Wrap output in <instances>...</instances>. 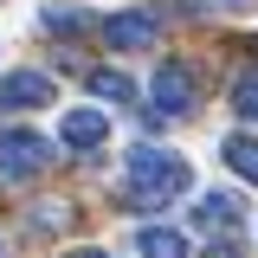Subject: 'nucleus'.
<instances>
[{
	"label": "nucleus",
	"mask_w": 258,
	"mask_h": 258,
	"mask_svg": "<svg viewBox=\"0 0 258 258\" xmlns=\"http://www.w3.org/2000/svg\"><path fill=\"white\" fill-rule=\"evenodd\" d=\"M187 187H194V168L174 155V149H155V142H136V149H129V200H136L142 213L181 200Z\"/></svg>",
	"instance_id": "nucleus-1"
},
{
	"label": "nucleus",
	"mask_w": 258,
	"mask_h": 258,
	"mask_svg": "<svg viewBox=\"0 0 258 258\" xmlns=\"http://www.w3.org/2000/svg\"><path fill=\"white\" fill-rule=\"evenodd\" d=\"M45 161H52V142H45V136H32V129H7V136H0V187L32 181Z\"/></svg>",
	"instance_id": "nucleus-2"
},
{
	"label": "nucleus",
	"mask_w": 258,
	"mask_h": 258,
	"mask_svg": "<svg viewBox=\"0 0 258 258\" xmlns=\"http://www.w3.org/2000/svg\"><path fill=\"white\" fill-rule=\"evenodd\" d=\"M103 39H110V52H142V45H155V39H161V13H155V7L110 13V20H103Z\"/></svg>",
	"instance_id": "nucleus-3"
},
{
	"label": "nucleus",
	"mask_w": 258,
	"mask_h": 258,
	"mask_svg": "<svg viewBox=\"0 0 258 258\" xmlns=\"http://www.w3.org/2000/svg\"><path fill=\"white\" fill-rule=\"evenodd\" d=\"M149 97H155L161 116H187L194 97H200V84H194V71H187L181 58H168V64H155V84H149Z\"/></svg>",
	"instance_id": "nucleus-4"
},
{
	"label": "nucleus",
	"mask_w": 258,
	"mask_h": 258,
	"mask_svg": "<svg viewBox=\"0 0 258 258\" xmlns=\"http://www.w3.org/2000/svg\"><path fill=\"white\" fill-rule=\"evenodd\" d=\"M52 78L45 71H7L0 78V110H39V103H52Z\"/></svg>",
	"instance_id": "nucleus-5"
},
{
	"label": "nucleus",
	"mask_w": 258,
	"mask_h": 258,
	"mask_svg": "<svg viewBox=\"0 0 258 258\" xmlns=\"http://www.w3.org/2000/svg\"><path fill=\"white\" fill-rule=\"evenodd\" d=\"M58 142L64 149H97V142H110V116L103 110H64Z\"/></svg>",
	"instance_id": "nucleus-6"
},
{
	"label": "nucleus",
	"mask_w": 258,
	"mask_h": 258,
	"mask_svg": "<svg viewBox=\"0 0 258 258\" xmlns=\"http://www.w3.org/2000/svg\"><path fill=\"white\" fill-rule=\"evenodd\" d=\"M239 220H245V200L239 194H200V207H194V226L200 232H232Z\"/></svg>",
	"instance_id": "nucleus-7"
},
{
	"label": "nucleus",
	"mask_w": 258,
	"mask_h": 258,
	"mask_svg": "<svg viewBox=\"0 0 258 258\" xmlns=\"http://www.w3.org/2000/svg\"><path fill=\"white\" fill-rule=\"evenodd\" d=\"M220 155H226V168H232L239 181H252V187H258V136H245V129H239V136H226Z\"/></svg>",
	"instance_id": "nucleus-8"
},
{
	"label": "nucleus",
	"mask_w": 258,
	"mask_h": 258,
	"mask_svg": "<svg viewBox=\"0 0 258 258\" xmlns=\"http://www.w3.org/2000/svg\"><path fill=\"white\" fill-rule=\"evenodd\" d=\"M136 252H142V258H187V239H181L174 226H142Z\"/></svg>",
	"instance_id": "nucleus-9"
},
{
	"label": "nucleus",
	"mask_w": 258,
	"mask_h": 258,
	"mask_svg": "<svg viewBox=\"0 0 258 258\" xmlns=\"http://www.w3.org/2000/svg\"><path fill=\"white\" fill-rule=\"evenodd\" d=\"M91 97H103V103H136V84L103 64V71H91Z\"/></svg>",
	"instance_id": "nucleus-10"
},
{
	"label": "nucleus",
	"mask_w": 258,
	"mask_h": 258,
	"mask_svg": "<svg viewBox=\"0 0 258 258\" xmlns=\"http://www.w3.org/2000/svg\"><path fill=\"white\" fill-rule=\"evenodd\" d=\"M39 20H45V32H84V26H91V13H84V7H45Z\"/></svg>",
	"instance_id": "nucleus-11"
},
{
	"label": "nucleus",
	"mask_w": 258,
	"mask_h": 258,
	"mask_svg": "<svg viewBox=\"0 0 258 258\" xmlns=\"http://www.w3.org/2000/svg\"><path fill=\"white\" fill-rule=\"evenodd\" d=\"M232 110L258 123V64H252V71H239V84H232Z\"/></svg>",
	"instance_id": "nucleus-12"
},
{
	"label": "nucleus",
	"mask_w": 258,
	"mask_h": 258,
	"mask_svg": "<svg viewBox=\"0 0 258 258\" xmlns=\"http://www.w3.org/2000/svg\"><path fill=\"white\" fill-rule=\"evenodd\" d=\"M187 7H220V13H239V7H252V0H187Z\"/></svg>",
	"instance_id": "nucleus-13"
},
{
	"label": "nucleus",
	"mask_w": 258,
	"mask_h": 258,
	"mask_svg": "<svg viewBox=\"0 0 258 258\" xmlns=\"http://www.w3.org/2000/svg\"><path fill=\"white\" fill-rule=\"evenodd\" d=\"M207 258H239V245H226V239H220V245H213Z\"/></svg>",
	"instance_id": "nucleus-14"
},
{
	"label": "nucleus",
	"mask_w": 258,
	"mask_h": 258,
	"mask_svg": "<svg viewBox=\"0 0 258 258\" xmlns=\"http://www.w3.org/2000/svg\"><path fill=\"white\" fill-rule=\"evenodd\" d=\"M71 258H110V252H71Z\"/></svg>",
	"instance_id": "nucleus-15"
}]
</instances>
